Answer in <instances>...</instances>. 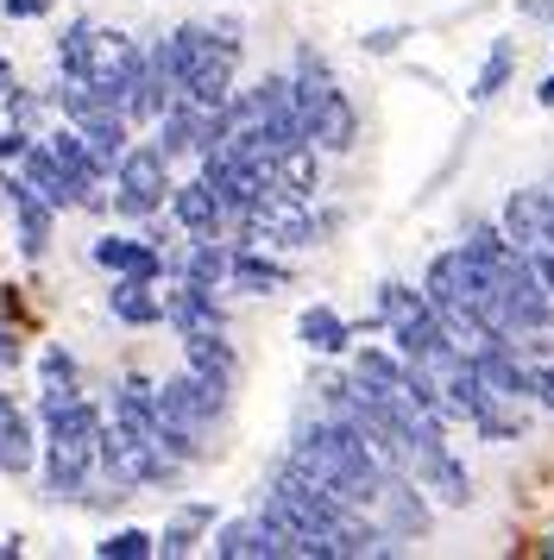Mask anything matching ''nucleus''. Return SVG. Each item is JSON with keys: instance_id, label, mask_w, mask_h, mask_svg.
<instances>
[{"instance_id": "1", "label": "nucleus", "mask_w": 554, "mask_h": 560, "mask_svg": "<svg viewBox=\"0 0 554 560\" xmlns=\"http://www.w3.org/2000/svg\"><path fill=\"white\" fill-rule=\"evenodd\" d=\"M38 422H45V498H82L101 472V434L107 416L89 390H45L38 384Z\"/></svg>"}, {"instance_id": "2", "label": "nucleus", "mask_w": 554, "mask_h": 560, "mask_svg": "<svg viewBox=\"0 0 554 560\" xmlns=\"http://www.w3.org/2000/svg\"><path fill=\"white\" fill-rule=\"evenodd\" d=\"M171 152L151 139V145H132V152L114 164V208L126 221H151L158 208H171Z\"/></svg>"}, {"instance_id": "3", "label": "nucleus", "mask_w": 554, "mask_h": 560, "mask_svg": "<svg viewBox=\"0 0 554 560\" xmlns=\"http://www.w3.org/2000/svg\"><path fill=\"white\" fill-rule=\"evenodd\" d=\"M372 516L384 523V529H397L403 541H416V535H428V523H435V510H428V491L416 485V472H384V485H378V504Z\"/></svg>"}, {"instance_id": "4", "label": "nucleus", "mask_w": 554, "mask_h": 560, "mask_svg": "<svg viewBox=\"0 0 554 560\" xmlns=\"http://www.w3.org/2000/svg\"><path fill=\"white\" fill-rule=\"evenodd\" d=\"M409 472H416V485H423L428 498H441L448 510H466V504H473V479H466V466L453 459L448 441H423Z\"/></svg>"}, {"instance_id": "5", "label": "nucleus", "mask_w": 554, "mask_h": 560, "mask_svg": "<svg viewBox=\"0 0 554 560\" xmlns=\"http://www.w3.org/2000/svg\"><path fill=\"white\" fill-rule=\"evenodd\" d=\"M466 422H473L485 441H517V434L529 429V409L523 397H510V390H498V384H473V397H466V409H460Z\"/></svg>"}, {"instance_id": "6", "label": "nucleus", "mask_w": 554, "mask_h": 560, "mask_svg": "<svg viewBox=\"0 0 554 560\" xmlns=\"http://www.w3.org/2000/svg\"><path fill=\"white\" fill-rule=\"evenodd\" d=\"M171 221L183 228V240H221L227 233V208L215 196V183L208 177H189L171 189Z\"/></svg>"}, {"instance_id": "7", "label": "nucleus", "mask_w": 554, "mask_h": 560, "mask_svg": "<svg viewBox=\"0 0 554 560\" xmlns=\"http://www.w3.org/2000/svg\"><path fill=\"white\" fill-rule=\"evenodd\" d=\"M164 322L183 334H208V328H227V308L215 296V283H196V278H176V290H164Z\"/></svg>"}, {"instance_id": "8", "label": "nucleus", "mask_w": 554, "mask_h": 560, "mask_svg": "<svg viewBox=\"0 0 554 560\" xmlns=\"http://www.w3.org/2000/svg\"><path fill=\"white\" fill-rule=\"evenodd\" d=\"M89 258H95L101 271H114V278H151L158 283L171 271L158 240H126V233H101L95 246H89Z\"/></svg>"}, {"instance_id": "9", "label": "nucleus", "mask_w": 554, "mask_h": 560, "mask_svg": "<svg viewBox=\"0 0 554 560\" xmlns=\"http://www.w3.org/2000/svg\"><path fill=\"white\" fill-rule=\"evenodd\" d=\"M20 177L32 183V189H38V196H45V202L57 208V214H64V208H82V183H76L70 171L57 164V152H50L45 139H32V145H25Z\"/></svg>"}, {"instance_id": "10", "label": "nucleus", "mask_w": 554, "mask_h": 560, "mask_svg": "<svg viewBox=\"0 0 554 560\" xmlns=\"http://www.w3.org/2000/svg\"><path fill=\"white\" fill-rule=\"evenodd\" d=\"M208 555H221V560H284V541L272 535L265 516H233V523L215 529Z\"/></svg>"}, {"instance_id": "11", "label": "nucleus", "mask_w": 554, "mask_h": 560, "mask_svg": "<svg viewBox=\"0 0 554 560\" xmlns=\"http://www.w3.org/2000/svg\"><path fill=\"white\" fill-rule=\"evenodd\" d=\"M32 459H38V429H32V416L0 390V472L20 479V472H32Z\"/></svg>"}, {"instance_id": "12", "label": "nucleus", "mask_w": 554, "mask_h": 560, "mask_svg": "<svg viewBox=\"0 0 554 560\" xmlns=\"http://www.w3.org/2000/svg\"><path fill=\"white\" fill-rule=\"evenodd\" d=\"M309 139H315V152H353L359 145V114H353V102L341 89L309 107Z\"/></svg>"}, {"instance_id": "13", "label": "nucleus", "mask_w": 554, "mask_h": 560, "mask_svg": "<svg viewBox=\"0 0 554 560\" xmlns=\"http://www.w3.org/2000/svg\"><path fill=\"white\" fill-rule=\"evenodd\" d=\"M227 283H233L240 296H277V290H290V265H284V258H265L258 246H233Z\"/></svg>"}, {"instance_id": "14", "label": "nucleus", "mask_w": 554, "mask_h": 560, "mask_svg": "<svg viewBox=\"0 0 554 560\" xmlns=\"http://www.w3.org/2000/svg\"><path fill=\"white\" fill-rule=\"evenodd\" d=\"M7 214L20 221V253L25 258H45L50 253V221H57V208L32 189V183L20 177V189H13V202H7Z\"/></svg>"}, {"instance_id": "15", "label": "nucleus", "mask_w": 554, "mask_h": 560, "mask_svg": "<svg viewBox=\"0 0 554 560\" xmlns=\"http://www.w3.org/2000/svg\"><path fill=\"white\" fill-rule=\"evenodd\" d=\"M107 315L126 322V328H158V322H164V296H158V283L151 278H114V290H107Z\"/></svg>"}, {"instance_id": "16", "label": "nucleus", "mask_w": 554, "mask_h": 560, "mask_svg": "<svg viewBox=\"0 0 554 560\" xmlns=\"http://www.w3.org/2000/svg\"><path fill=\"white\" fill-rule=\"evenodd\" d=\"M183 365H189V372H201V378H215V384H233V378H240V353H233L227 328L183 334Z\"/></svg>"}, {"instance_id": "17", "label": "nucleus", "mask_w": 554, "mask_h": 560, "mask_svg": "<svg viewBox=\"0 0 554 560\" xmlns=\"http://www.w3.org/2000/svg\"><path fill=\"white\" fill-rule=\"evenodd\" d=\"M297 340L309 347V353H322V359H341L353 347V322L341 315V308H327V303H309L297 315Z\"/></svg>"}, {"instance_id": "18", "label": "nucleus", "mask_w": 554, "mask_h": 560, "mask_svg": "<svg viewBox=\"0 0 554 560\" xmlns=\"http://www.w3.org/2000/svg\"><path fill=\"white\" fill-rule=\"evenodd\" d=\"M504 233H510V246H542L549 240V196L542 189H510V202H504Z\"/></svg>"}, {"instance_id": "19", "label": "nucleus", "mask_w": 554, "mask_h": 560, "mask_svg": "<svg viewBox=\"0 0 554 560\" xmlns=\"http://www.w3.org/2000/svg\"><path fill=\"white\" fill-rule=\"evenodd\" d=\"M208 523H215V510H208V504H189V510H176V516H171V529L158 535V555L183 560V555H189V548L201 541V529H208Z\"/></svg>"}, {"instance_id": "20", "label": "nucleus", "mask_w": 554, "mask_h": 560, "mask_svg": "<svg viewBox=\"0 0 554 560\" xmlns=\"http://www.w3.org/2000/svg\"><path fill=\"white\" fill-rule=\"evenodd\" d=\"M89 45H95V26H89V20H70L64 38H57V70L82 82L89 77Z\"/></svg>"}, {"instance_id": "21", "label": "nucleus", "mask_w": 554, "mask_h": 560, "mask_svg": "<svg viewBox=\"0 0 554 560\" xmlns=\"http://www.w3.org/2000/svg\"><path fill=\"white\" fill-rule=\"evenodd\" d=\"M510 70H517V45H510V38H498V45H492V57L478 63L473 102H492V95H504V82H510Z\"/></svg>"}, {"instance_id": "22", "label": "nucleus", "mask_w": 554, "mask_h": 560, "mask_svg": "<svg viewBox=\"0 0 554 560\" xmlns=\"http://www.w3.org/2000/svg\"><path fill=\"white\" fill-rule=\"evenodd\" d=\"M101 560H151L158 555V535L151 529H114L107 541H95Z\"/></svg>"}, {"instance_id": "23", "label": "nucleus", "mask_w": 554, "mask_h": 560, "mask_svg": "<svg viewBox=\"0 0 554 560\" xmlns=\"http://www.w3.org/2000/svg\"><path fill=\"white\" fill-rule=\"evenodd\" d=\"M38 384H45V390H82V365H76L64 347H45V353H38Z\"/></svg>"}, {"instance_id": "24", "label": "nucleus", "mask_w": 554, "mask_h": 560, "mask_svg": "<svg viewBox=\"0 0 554 560\" xmlns=\"http://www.w3.org/2000/svg\"><path fill=\"white\" fill-rule=\"evenodd\" d=\"M0 102H7V114H13V127H25V132H32V120H38V95H25L20 82H13V89H7Z\"/></svg>"}, {"instance_id": "25", "label": "nucleus", "mask_w": 554, "mask_h": 560, "mask_svg": "<svg viewBox=\"0 0 554 560\" xmlns=\"http://www.w3.org/2000/svg\"><path fill=\"white\" fill-rule=\"evenodd\" d=\"M529 265H535V278H542V290L554 296V240H542V246H529Z\"/></svg>"}, {"instance_id": "26", "label": "nucleus", "mask_w": 554, "mask_h": 560, "mask_svg": "<svg viewBox=\"0 0 554 560\" xmlns=\"http://www.w3.org/2000/svg\"><path fill=\"white\" fill-rule=\"evenodd\" d=\"M0 13H7V20H45L50 0H0Z\"/></svg>"}, {"instance_id": "27", "label": "nucleus", "mask_w": 554, "mask_h": 560, "mask_svg": "<svg viewBox=\"0 0 554 560\" xmlns=\"http://www.w3.org/2000/svg\"><path fill=\"white\" fill-rule=\"evenodd\" d=\"M25 145H32V132H25V127H0V158H13V164H20Z\"/></svg>"}, {"instance_id": "28", "label": "nucleus", "mask_w": 554, "mask_h": 560, "mask_svg": "<svg viewBox=\"0 0 554 560\" xmlns=\"http://www.w3.org/2000/svg\"><path fill=\"white\" fill-rule=\"evenodd\" d=\"M535 404L554 409V359H542V365H535Z\"/></svg>"}, {"instance_id": "29", "label": "nucleus", "mask_w": 554, "mask_h": 560, "mask_svg": "<svg viewBox=\"0 0 554 560\" xmlns=\"http://www.w3.org/2000/svg\"><path fill=\"white\" fill-rule=\"evenodd\" d=\"M20 359H25L20 334H13V328H0V372H13V365H20Z\"/></svg>"}, {"instance_id": "30", "label": "nucleus", "mask_w": 554, "mask_h": 560, "mask_svg": "<svg viewBox=\"0 0 554 560\" xmlns=\"http://www.w3.org/2000/svg\"><path fill=\"white\" fill-rule=\"evenodd\" d=\"M397 45H403V26H391V32H366V51H372V57L397 51Z\"/></svg>"}, {"instance_id": "31", "label": "nucleus", "mask_w": 554, "mask_h": 560, "mask_svg": "<svg viewBox=\"0 0 554 560\" xmlns=\"http://www.w3.org/2000/svg\"><path fill=\"white\" fill-rule=\"evenodd\" d=\"M517 7H523V20H549L554 26V0H517Z\"/></svg>"}, {"instance_id": "32", "label": "nucleus", "mask_w": 554, "mask_h": 560, "mask_svg": "<svg viewBox=\"0 0 554 560\" xmlns=\"http://www.w3.org/2000/svg\"><path fill=\"white\" fill-rule=\"evenodd\" d=\"M535 102H542V107H554V77H542V89H535Z\"/></svg>"}, {"instance_id": "33", "label": "nucleus", "mask_w": 554, "mask_h": 560, "mask_svg": "<svg viewBox=\"0 0 554 560\" xmlns=\"http://www.w3.org/2000/svg\"><path fill=\"white\" fill-rule=\"evenodd\" d=\"M20 555V541H13V535H0V560H13Z\"/></svg>"}, {"instance_id": "34", "label": "nucleus", "mask_w": 554, "mask_h": 560, "mask_svg": "<svg viewBox=\"0 0 554 560\" xmlns=\"http://www.w3.org/2000/svg\"><path fill=\"white\" fill-rule=\"evenodd\" d=\"M7 89H13V63H7V57H0V95H7Z\"/></svg>"}, {"instance_id": "35", "label": "nucleus", "mask_w": 554, "mask_h": 560, "mask_svg": "<svg viewBox=\"0 0 554 560\" xmlns=\"http://www.w3.org/2000/svg\"><path fill=\"white\" fill-rule=\"evenodd\" d=\"M542 548H549V555H554V535H549V541H542Z\"/></svg>"}]
</instances>
